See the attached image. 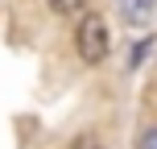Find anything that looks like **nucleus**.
Instances as JSON below:
<instances>
[{
  "mask_svg": "<svg viewBox=\"0 0 157 149\" xmlns=\"http://www.w3.org/2000/svg\"><path fill=\"white\" fill-rule=\"evenodd\" d=\"M50 8H54L58 17H75V13H83L87 8V0H46Z\"/></svg>",
  "mask_w": 157,
  "mask_h": 149,
  "instance_id": "7ed1b4c3",
  "label": "nucleus"
},
{
  "mask_svg": "<svg viewBox=\"0 0 157 149\" xmlns=\"http://www.w3.org/2000/svg\"><path fill=\"white\" fill-rule=\"evenodd\" d=\"M75 50L87 66H99L112 50V29H108V17L103 13H83L75 25Z\"/></svg>",
  "mask_w": 157,
  "mask_h": 149,
  "instance_id": "f257e3e1",
  "label": "nucleus"
},
{
  "mask_svg": "<svg viewBox=\"0 0 157 149\" xmlns=\"http://www.w3.org/2000/svg\"><path fill=\"white\" fill-rule=\"evenodd\" d=\"M120 13L128 25H145L153 17V0H120Z\"/></svg>",
  "mask_w": 157,
  "mask_h": 149,
  "instance_id": "f03ea898",
  "label": "nucleus"
},
{
  "mask_svg": "<svg viewBox=\"0 0 157 149\" xmlns=\"http://www.w3.org/2000/svg\"><path fill=\"white\" fill-rule=\"evenodd\" d=\"M141 149H157V124H153V128H145V137H141Z\"/></svg>",
  "mask_w": 157,
  "mask_h": 149,
  "instance_id": "39448f33",
  "label": "nucleus"
},
{
  "mask_svg": "<svg viewBox=\"0 0 157 149\" xmlns=\"http://www.w3.org/2000/svg\"><path fill=\"white\" fill-rule=\"evenodd\" d=\"M66 149H103V145H99V137H95V133H78Z\"/></svg>",
  "mask_w": 157,
  "mask_h": 149,
  "instance_id": "20e7f679",
  "label": "nucleus"
}]
</instances>
